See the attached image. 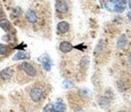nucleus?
<instances>
[{
    "label": "nucleus",
    "instance_id": "6e6552de",
    "mask_svg": "<svg viewBox=\"0 0 131 112\" xmlns=\"http://www.w3.org/2000/svg\"><path fill=\"white\" fill-rule=\"evenodd\" d=\"M12 75H13V71L10 68H6V69L3 70L1 71V74H0L2 78L4 80L10 79V78H11V76H12Z\"/></svg>",
    "mask_w": 131,
    "mask_h": 112
},
{
    "label": "nucleus",
    "instance_id": "423d86ee",
    "mask_svg": "<svg viewBox=\"0 0 131 112\" xmlns=\"http://www.w3.org/2000/svg\"><path fill=\"white\" fill-rule=\"evenodd\" d=\"M57 30L60 33L64 34V33L68 32V30H69V24L65 21L60 22L57 25Z\"/></svg>",
    "mask_w": 131,
    "mask_h": 112
},
{
    "label": "nucleus",
    "instance_id": "9b49d317",
    "mask_svg": "<svg viewBox=\"0 0 131 112\" xmlns=\"http://www.w3.org/2000/svg\"><path fill=\"white\" fill-rule=\"evenodd\" d=\"M0 26H1L5 31H8L10 30V22L7 19H3L2 21H0Z\"/></svg>",
    "mask_w": 131,
    "mask_h": 112
},
{
    "label": "nucleus",
    "instance_id": "5701e85b",
    "mask_svg": "<svg viewBox=\"0 0 131 112\" xmlns=\"http://www.w3.org/2000/svg\"><path fill=\"white\" fill-rule=\"evenodd\" d=\"M119 112H125V111H119Z\"/></svg>",
    "mask_w": 131,
    "mask_h": 112
},
{
    "label": "nucleus",
    "instance_id": "0eeeda50",
    "mask_svg": "<svg viewBox=\"0 0 131 112\" xmlns=\"http://www.w3.org/2000/svg\"><path fill=\"white\" fill-rule=\"evenodd\" d=\"M26 18L27 21L31 22V23H35L37 21V16L35 13V11H33L31 10H28L26 13Z\"/></svg>",
    "mask_w": 131,
    "mask_h": 112
},
{
    "label": "nucleus",
    "instance_id": "4be33fe9",
    "mask_svg": "<svg viewBox=\"0 0 131 112\" xmlns=\"http://www.w3.org/2000/svg\"><path fill=\"white\" fill-rule=\"evenodd\" d=\"M129 60H130V61H131V55H130V56H129Z\"/></svg>",
    "mask_w": 131,
    "mask_h": 112
},
{
    "label": "nucleus",
    "instance_id": "412c9836",
    "mask_svg": "<svg viewBox=\"0 0 131 112\" xmlns=\"http://www.w3.org/2000/svg\"><path fill=\"white\" fill-rule=\"evenodd\" d=\"M129 7L131 8V0H129Z\"/></svg>",
    "mask_w": 131,
    "mask_h": 112
},
{
    "label": "nucleus",
    "instance_id": "7ed1b4c3",
    "mask_svg": "<svg viewBox=\"0 0 131 112\" xmlns=\"http://www.w3.org/2000/svg\"><path fill=\"white\" fill-rule=\"evenodd\" d=\"M56 9L59 13H62V14L66 13L68 10L66 1H64V0H58L56 3Z\"/></svg>",
    "mask_w": 131,
    "mask_h": 112
},
{
    "label": "nucleus",
    "instance_id": "f8f14e48",
    "mask_svg": "<svg viewBox=\"0 0 131 112\" xmlns=\"http://www.w3.org/2000/svg\"><path fill=\"white\" fill-rule=\"evenodd\" d=\"M55 110H58L59 112H64L65 111V110H66V106H65V105L64 104V103H60V102H58V103H56V104H55Z\"/></svg>",
    "mask_w": 131,
    "mask_h": 112
},
{
    "label": "nucleus",
    "instance_id": "f03ea898",
    "mask_svg": "<svg viewBox=\"0 0 131 112\" xmlns=\"http://www.w3.org/2000/svg\"><path fill=\"white\" fill-rule=\"evenodd\" d=\"M21 66H22V69L25 71V73L27 75H28L31 77L36 76L37 72H36V69L34 68L33 66L31 64H30L29 63H27V62H25V63H23Z\"/></svg>",
    "mask_w": 131,
    "mask_h": 112
},
{
    "label": "nucleus",
    "instance_id": "39448f33",
    "mask_svg": "<svg viewBox=\"0 0 131 112\" xmlns=\"http://www.w3.org/2000/svg\"><path fill=\"white\" fill-rule=\"evenodd\" d=\"M39 60L41 62V63L43 66V68L46 71L51 70V65H50V59L48 55H42Z\"/></svg>",
    "mask_w": 131,
    "mask_h": 112
},
{
    "label": "nucleus",
    "instance_id": "aec40b11",
    "mask_svg": "<svg viewBox=\"0 0 131 112\" xmlns=\"http://www.w3.org/2000/svg\"><path fill=\"white\" fill-rule=\"evenodd\" d=\"M52 112H59V111H58V110H55V109H54V110H52Z\"/></svg>",
    "mask_w": 131,
    "mask_h": 112
},
{
    "label": "nucleus",
    "instance_id": "f257e3e1",
    "mask_svg": "<svg viewBox=\"0 0 131 112\" xmlns=\"http://www.w3.org/2000/svg\"><path fill=\"white\" fill-rule=\"evenodd\" d=\"M30 96L32 101H34L35 103H38L43 97V91L39 87L33 88L30 92Z\"/></svg>",
    "mask_w": 131,
    "mask_h": 112
},
{
    "label": "nucleus",
    "instance_id": "a211bd4d",
    "mask_svg": "<svg viewBox=\"0 0 131 112\" xmlns=\"http://www.w3.org/2000/svg\"><path fill=\"white\" fill-rule=\"evenodd\" d=\"M118 2H119V3L122 4V5L126 4V0H118Z\"/></svg>",
    "mask_w": 131,
    "mask_h": 112
},
{
    "label": "nucleus",
    "instance_id": "f3484780",
    "mask_svg": "<svg viewBox=\"0 0 131 112\" xmlns=\"http://www.w3.org/2000/svg\"><path fill=\"white\" fill-rule=\"evenodd\" d=\"M81 94L83 95H85V96H87V95H89L90 94V91H89V90H87V89H82L81 91Z\"/></svg>",
    "mask_w": 131,
    "mask_h": 112
},
{
    "label": "nucleus",
    "instance_id": "2eb2a0df",
    "mask_svg": "<svg viewBox=\"0 0 131 112\" xmlns=\"http://www.w3.org/2000/svg\"><path fill=\"white\" fill-rule=\"evenodd\" d=\"M7 52V47L4 44H0V54H6Z\"/></svg>",
    "mask_w": 131,
    "mask_h": 112
},
{
    "label": "nucleus",
    "instance_id": "1a4fd4ad",
    "mask_svg": "<svg viewBox=\"0 0 131 112\" xmlns=\"http://www.w3.org/2000/svg\"><path fill=\"white\" fill-rule=\"evenodd\" d=\"M127 43V39L126 37V35H122L120 36V38H118L117 43V46L118 49H124L126 47Z\"/></svg>",
    "mask_w": 131,
    "mask_h": 112
},
{
    "label": "nucleus",
    "instance_id": "dca6fc26",
    "mask_svg": "<svg viewBox=\"0 0 131 112\" xmlns=\"http://www.w3.org/2000/svg\"><path fill=\"white\" fill-rule=\"evenodd\" d=\"M63 86L65 87V88H72L73 87V83L70 81H64V83H63Z\"/></svg>",
    "mask_w": 131,
    "mask_h": 112
},
{
    "label": "nucleus",
    "instance_id": "9d476101",
    "mask_svg": "<svg viewBox=\"0 0 131 112\" xmlns=\"http://www.w3.org/2000/svg\"><path fill=\"white\" fill-rule=\"evenodd\" d=\"M29 56L28 54L24 51H19L17 54H15L13 57V60H20V59H28Z\"/></svg>",
    "mask_w": 131,
    "mask_h": 112
},
{
    "label": "nucleus",
    "instance_id": "4468645a",
    "mask_svg": "<svg viewBox=\"0 0 131 112\" xmlns=\"http://www.w3.org/2000/svg\"><path fill=\"white\" fill-rule=\"evenodd\" d=\"M109 100L105 98H101L99 101V104L101 106H102V108H106L108 106H109Z\"/></svg>",
    "mask_w": 131,
    "mask_h": 112
},
{
    "label": "nucleus",
    "instance_id": "6ab92c4d",
    "mask_svg": "<svg viewBox=\"0 0 131 112\" xmlns=\"http://www.w3.org/2000/svg\"><path fill=\"white\" fill-rule=\"evenodd\" d=\"M128 18H129V19H131V11L128 13Z\"/></svg>",
    "mask_w": 131,
    "mask_h": 112
},
{
    "label": "nucleus",
    "instance_id": "20e7f679",
    "mask_svg": "<svg viewBox=\"0 0 131 112\" xmlns=\"http://www.w3.org/2000/svg\"><path fill=\"white\" fill-rule=\"evenodd\" d=\"M73 47L72 45L69 43V42H62L60 44V51H62L63 53H68L70 52L71 50H72Z\"/></svg>",
    "mask_w": 131,
    "mask_h": 112
},
{
    "label": "nucleus",
    "instance_id": "ddd939ff",
    "mask_svg": "<svg viewBox=\"0 0 131 112\" xmlns=\"http://www.w3.org/2000/svg\"><path fill=\"white\" fill-rule=\"evenodd\" d=\"M89 64V59L88 57H84L81 61V66L84 69H86Z\"/></svg>",
    "mask_w": 131,
    "mask_h": 112
}]
</instances>
